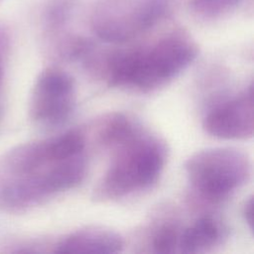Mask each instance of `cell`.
<instances>
[{"label":"cell","instance_id":"6da1fadb","mask_svg":"<svg viewBox=\"0 0 254 254\" xmlns=\"http://www.w3.org/2000/svg\"><path fill=\"white\" fill-rule=\"evenodd\" d=\"M197 53L195 42L188 34L172 32L148 46L111 53L104 63L105 78L112 87L153 91L186 70Z\"/></svg>","mask_w":254,"mask_h":254},{"label":"cell","instance_id":"7a4b0ae2","mask_svg":"<svg viewBox=\"0 0 254 254\" xmlns=\"http://www.w3.org/2000/svg\"><path fill=\"white\" fill-rule=\"evenodd\" d=\"M113 149L115 155L93 190L95 200L125 198L158 182L167 160V149L160 139L139 130Z\"/></svg>","mask_w":254,"mask_h":254},{"label":"cell","instance_id":"3957f363","mask_svg":"<svg viewBox=\"0 0 254 254\" xmlns=\"http://www.w3.org/2000/svg\"><path fill=\"white\" fill-rule=\"evenodd\" d=\"M189 184L194 193L209 203H218L250 180L249 157L234 148H208L192 154L185 163Z\"/></svg>","mask_w":254,"mask_h":254},{"label":"cell","instance_id":"277c9868","mask_svg":"<svg viewBox=\"0 0 254 254\" xmlns=\"http://www.w3.org/2000/svg\"><path fill=\"white\" fill-rule=\"evenodd\" d=\"M86 160L79 155L16 177H0V209L22 212L78 186L85 177Z\"/></svg>","mask_w":254,"mask_h":254},{"label":"cell","instance_id":"5b68a950","mask_svg":"<svg viewBox=\"0 0 254 254\" xmlns=\"http://www.w3.org/2000/svg\"><path fill=\"white\" fill-rule=\"evenodd\" d=\"M167 8V0H100L91 29L104 42L125 43L156 26Z\"/></svg>","mask_w":254,"mask_h":254},{"label":"cell","instance_id":"8992f818","mask_svg":"<svg viewBox=\"0 0 254 254\" xmlns=\"http://www.w3.org/2000/svg\"><path fill=\"white\" fill-rule=\"evenodd\" d=\"M73 78L58 67H47L38 75L29 102L30 118L44 128L66 123L75 107Z\"/></svg>","mask_w":254,"mask_h":254},{"label":"cell","instance_id":"52a82bcc","mask_svg":"<svg viewBox=\"0 0 254 254\" xmlns=\"http://www.w3.org/2000/svg\"><path fill=\"white\" fill-rule=\"evenodd\" d=\"M202 128L215 138L247 140L254 131L252 82L234 97L213 107L203 118Z\"/></svg>","mask_w":254,"mask_h":254},{"label":"cell","instance_id":"ba28073f","mask_svg":"<svg viewBox=\"0 0 254 254\" xmlns=\"http://www.w3.org/2000/svg\"><path fill=\"white\" fill-rule=\"evenodd\" d=\"M123 238L116 231L102 226H88L70 232L54 246L57 253H102L121 252Z\"/></svg>","mask_w":254,"mask_h":254},{"label":"cell","instance_id":"9c48e42d","mask_svg":"<svg viewBox=\"0 0 254 254\" xmlns=\"http://www.w3.org/2000/svg\"><path fill=\"white\" fill-rule=\"evenodd\" d=\"M225 237V229L212 216H202L181 229L178 252L203 253L218 246Z\"/></svg>","mask_w":254,"mask_h":254},{"label":"cell","instance_id":"30bf717a","mask_svg":"<svg viewBox=\"0 0 254 254\" xmlns=\"http://www.w3.org/2000/svg\"><path fill=\"white\" fill-rule=\"evenodd\" d=\"M138 131L139 128L127 116L113 113L101 121L98 139L101 145L113 149L132 138Z\"/></svg>","mask_w":254,"mask_h":254},{"label":"cell","instance_id":"8fae6325","mask_svg":"<svg viewBox=\"0 0 254 254\" xmlns=\"http://www.w3.org/2000/svg\"><path fill=\"white\" fill-rule=\"evenodd\" d=\"M182 227L175 222H166L161 224L153 232L151 246L156 253H174L178 252V244Z\"/></svg>","mask_w":254,"mask_h":254},{"label":"cell","instance_id":"7c38bea8","mask_svg":"<svg viewBox=\"0 0 254 254\" xmlns=\"http://www.w3.org/2000/svg\"><path fill=\"white\" fill-rule=\"evenodd\" d=\"M243 0H190L194 14L204 19L219 18L235 10Z\"/></svg>","mask_w":254,"mask_h":254},{"label":"cell","instance_id":"4fadbf2b","mask_svg":"<svg viewBox=\"0 0 254 254\" xmlns=\"http://www.w3.org/2000/svg\"><path fill=\"white\" fill-rule=\"evenodd\" d=\"M70 0H55L49 8L47 21L51 28H58L67 21L72 5Z\"/></svg>","mask_w":254,"mask_h":254},{"label":"cell","instance_id":"5bb4252c","mask_svg":"<svg viewBox=\"0 0 254 254\" xmlns=\"http://www.w3.org/2000/svg\"><path fill=\"white\" fill-rule=\"evenodd\" d=\"M242 215L244 220L248 224L249 228L252 229L253 227V197L250 196L244 203L242 209Z\"/></svg>","mask_w":254,"mask_h":254},{"label":"cell","instance_id":"9a60e30c","mask_svg":"<svg viewBox=\"0 0 254 254\" xmlns=\"http://www.w3.org/2000/svg\"><path fill=\"white\" fill-rule=\"evenodd\" d=\"M0 61H1V56H0ZM1 78H2V69H1V64H0V83H1Z\"/></svg>","mask_w":254,"mask_h":254},{"label":"cell","instance_id":"2e32d148","mask_svg":"<svg viewBox=\"0 0 254 254\" xmlns=\"http://www.w3.org/2000/svg\"><path fill=\"white\" fill-rule=\"evenodd\" d=\"M0 1H1V0H0Z\"/></svg>","mask_w":254,"mask_h":254}]
</instances>
